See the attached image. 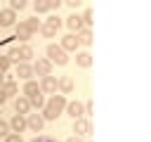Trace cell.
Here are the masks:
<instances>
[{"instance_id":"6da1fadb","label":"cell","mask_w":151,"mask_h":142,"mask_svg":"<svg viewBox=\"0 0 151 142\" xmlns=\"http://www.w3.org/2000/svg\"><path fill=\"white\" fill-rule=\"evenodd\" d=\"M64 109H66V97H64L61 92H54V95H50V99H45L42 118H45V121H54Z\"/></svg>"},{"instance_id":"7a4b0ae2","label":"cell","mask_w":151,"mask_h":142,"mask_svg":"<svg viewBox=\"0 0 151 142\" xmlns=\"http://www.w3.org/2000/svg\"><path fill=\"white\" fill-rule=\"evenodd\" d=\"M45 52H47V59H50L52 64H57V66H66V64H68V54H66V50H64L61 45L50 43Z\"/></svg>"},{"instance_id":"3957f363","label":"cell","mask_w":151,"mask_h":142,"mask_svg":"<svg viewBox=\"0 0 151 142\" xmlns=\"http://www.w3.org/2000/svg\"><path fill=\"white\" fill-rule=\"evenodd\" d=\"M33 54H35V52H33V47H31V45H21V47L12 50L7 57H9L12 62H31V59H33Z\"/></svg>"},{"instance_id":"277c9868","label":"cell","mask_w":151,"mask_h":142,"mask_svg":"<svg viewBox=\"0 0 151 142\" xmlns=\"http://www.w3.org/2000/svg\"><path fill=\"white\" fill-rule=\"evenodd\" d=\"M90 133H92V123H90V118H87V116H80V118H76V121H73V135L87 137Z\"/></svg>"},{"instance_id":"5b68a950","label":"cell","mask_w":151,"mask_h":142,"mask_svg":"<svg viewBox=\"0 0 151 142\" xmlns=\"http://www.w3.org/2000/svg\"><path fill=\"white\" fill-rule=\"evenodd\" d=\"M66 114L76 121V118H80V116H85V104L83 102H78V99H73V102H66Z\"/></svg>"},{"instance_id":"8992f818","label":"cell","mask_w":151,"mask_h":142,"mask_svg":"<svg viewBox=\"0 0 151 142\" xmlns=\"http://www.w3.org/2000/svg\"><path fill=\"white\" fill-rule=\"evenodd\" d=\"M42 125H45L42 114H26V128H31L33 133H40Z\"/></svg>"},{"instance_id":"52a82bcc","label":"cell","mask_w":151,"mask_h":142,"mask_svg":"<svg viewBox=\"0 0 151 142\" xmlns=\"http://www.w3.org/2000/svg\"><path fill=\"white\" fill-rule=\"evenodd\" d=\"M33 71H35L38 76H50V73H52V62H50L47 57H40V59L33 64Z\"/></svg>"},{"instance_id":"ba28073f","label":"cell","mask_w":151,"mask_h":142,"mask_svg":"<svg viewBox=\"0 0 151 142\" xmlns=\"http://www.w3.org/2000/svg\"><path fill=\"white\" fill-rule=\"evenodd\" d=\"M17 76L24 78V80H31V78L35 76L33 64H28V62H17Z\"/></svg>"},{"instance_id":"9c48e42d","label":"cell","mask_w":151,"mask_h":142,"mask_svg":"<svg viewBox=\"0 0 151 142\" xmlns=\"http://www.w3.org/2000/svg\"><path fill=\"white\" fill-rule=\"evenodd\" d=\"M40 90L47 92V95H54L57 92V78L50 73V76H40Z\"/></svg>"},{"instance_id":"30bf717a","label":"cell","mask_w":151,"mask_h":142,"mask_svg":"<svg viewBox=\"0 0 151 142\" xmlns=\"http://www.w3.org/2000/svg\"><path fill=\"white\" fill-rule=\"evenodd\" d=\"M78 45H80L78 33H68V36H64V38H61V47H64L66 52H76V50H78Z\"/></svg>"},{"instance_id":"8fae6325","label":"cell","mask_w":151,"mask_h":142,"mask_svg":"<svg viewBox=\"0 0 151 142\" xmlns=\"http://www.w3.org/2000/svg\"><path fill=\"white\" fill-rule=\"evenodd\" d=\"M57 92H61V95H71V92H73V78H71V76H61V78H57Z\"/></svg>"},{"instance_id":"7c38bea8","label":"cell","mask_w":151,"mask_h":142,"mask_svg":"<svg viewBox=\"0 0 151 142\" xmlns=\"http://www.w3.org/2000/svg\"><path fill=\"white\" fill-rule=\"evenodd\" d=\"M9 130L12 133H24L26 130V116L24 114H14L9 118Z\"/></svg>"},{"instance_id":"4fadbf2b","label":"cell","mask_w":151,"mask_h":142,"mask_svg":"<svg viewBox=\"0 0 151 142\" xmlns=\"http://www.w3.org/2000/svg\"><path fill=\"white\" fill-rule=\"evenodd\" d=\"M14 21H17V12L14 9H0V26L2 28H9V26H14Z\"/></svg>"},{"instance_id":"5bb4252c","label":"cell","mask_w":151,"mask_h":142,"mask_svg":"<svg viewBox=\"0 0 151 142\" xmlns=\"http://www.w3.org/2000/svg\"><path fill=\"white\" fill-rule=\"evenodd\" d=\"M14 111H17V114H24V116L31 111V102H28L26 95H17V99H14Z\"/></svg>"},{"instance_id":"9a60e30c","label":"cell","mask_w":151,"mask_h":142,"mask_svg":"<svg viewBox=\"0 0 151 142\" xmlns=\"http://www.w3.org/2000/svg\"><path fill=\"white\" fill-rule=\"evenodd\" d=\"M68 28H71V33H80L83 28H85V24H83V19L78 17V14H71V17H66V21H64Z\"/></svg>"},{"instance_id":"2e32d148","label":"cell","mask_w":151,"mask_h":142,"mask_svg":"<svg viewBox=\"0 0 151 142\" xmlns=\"http://www.w3.org/2000/svg\"><path fill=\"white\" fill-rule=\"evenodd\" d=\"M17 38H19V40H24V43H28V40L33 38V31L28 28V24H26V21H19V24H17Z\"/></svg>"},{"instance_id":"e0dca14e","label":"cell","mask_w":151,"mask_h":142,"mask_svg":"<svg viewBox=\"0 0 151 142\" xmlns=\"http://www.w3.org/2000/svg\"><path fill=\"white\" fill-rule=\"evenodd\" d=\"M76 64L80 69H90L92 66V54L90 52H76Z\"/></svg>"},{"instance_id":"ac0fdd59","label":"cell","mask_w":151,"mask_h":142,"mask_svg":"<svg viewBox=\"0 0 151 142\" xmlns=\"http://www.w3.org/2000/svg\"><path fill=\"white\" fill-rule=\"evenodd\" d=\"M35 92H42V90H40V83H35L33 78H31V80H26V83H24V95H26V97H31V95H35Z\"/></svg>"},{"instance_id":"d6986e66","label":"cell","mask_w":151,"mask_h":142,"mask_svg":"<svg viewBox=\"0 0 151 142\" xmlns=\"http://www.w3.org/2000/svg\"><path fill=\"white\" fill-rule=\"evenodd\" d=\"M2 90H5V95H7V97H9V95H17V83H14V78H12V76H5Z\"/></svg>"},{"instance_id":"ffe728a7","label":"cell","mask_w":151,"mask_h":142,"mask_svg":"<svg viewBox=\"0 0 151 142\" xmlns=\"http://www.w3.org/2000/svg\"><path fill=\"white\" fill-rule=\"evenodd\" d=\"M28 102H31V106H38V109H42V106H45V97H42V92L31 95V97H28Z\"/></svg>"},{"instance_id":"44dd1931","label":"cell","mask_w":151,"mask_h":142,"mask_svg":"<svg viewBox=\"0 0 151 142\" xmlns=\"http://www.w3.org/2000/svg\"><path fill=\"white\" fill-rule=\"evenodd\" d=\"M57 31H59V28H54V26H50V24H40V33H42L45 38H54Z\"/></svg>"},{"instance_id":"7402d4cb","label":"cell","mask_w":151,"mask_h":142,"mask_svg":"<svg viewBox=\"0 0 151 142\" xmlns=\"http://www.w3.org/2000/svg\"><path fill=\"white\" fill-rule=\"evenodd\" d=\"M78 40H80V45H90V43H92V31H90V28H83V31L78 33Z\"/></svg>"},{"instance_id":"603a6c76","label":"cell","mask_w":151,"mask_h":142,"mask_svg":"<svg viewBox=\"0 0 151 142\" xmlns=\"http://www.w3.org/2000/svg\"><path fill=\"white\" fill-rule=\"evenodd\" d=\"M33 9H35V14H45V12H50L47 0H35V2H33Z\"/></svg>"},{"instance_id":"cb8c5ba5","label":"cell","mask_w":151,"mask_h":142,"mask_svg":"<svg viewBox=\"0 0 151 142\" xmlns=\"http://www.w3.org/2000/svg\"><path fill=\"white\" fill-rule=\"evenodd\" d=\"M80 19H83V24H85V28H90V24H92V9L87 7L83 14H80Z\"/></svg>"},{"instance_id":"d4e9b609","label":"cell","mask_w":151,"mask_h":142,"mask_svg":"<svg viewBox=\"0 0 151 142\" xmlns=\"http://www.w3.org/2000/svg\"><path fill=\"white\" fill-rule=\"evenodd\" d=\"M45 24H50V26H54V28H59V26H61L64 21H61V19H59L57 14H50V17L45 19Z\"/></svg>"},{"instance_id":"484cf974","label":"cell","mask_w":151,"mask_h":142,"mask_svg":"<svg viewBox=\"0 0 151 142\" xmlns=\"http://www.w3.org/2000/svg\"><path fill=\"white\" fill-rule=\"evenodd\" d=\"M26 24H28V28L35 33V31H40V21H38V17H31V19H24Z\"/></svg>"},{"instance_id":"4316f807","label":"cell","mask_w":151,"mask_h":142,"mask_svg":"<svg viewBox=\"0 0 151 142\" xmlns=\"http://www.w3.org/2000/svg\"><path fill=\"white\" fill-rule=\"evenodd\" d=\"M9 133H12V130H9V123H7V121H2V118H0V137H2V140H5V137H7V135H9Z\"/></svg>"},{"instance_id":"83f0119b","label":"cell","mask_w":151,"mask_h":142,"mask_svg":"<svg viewBox=\"0 0 151 142\" xmlns=\"http://www.w3.org/2000/svg\"><path fill=\"white\" fill-rule=\"evenodd\" d=\"M24 7H26V0H9V9L17 12V9H24Z\"/></svg>"},{"instance_id":"f1b7e54d","label":"cell","mask_w":151,"mask_h":142,"mask_svg":"<svg viewBox=\"0 0 151 142\" xmlns=\"http://www.w3.org/2000/svg\"><path fill=\"white\" fill-rule=\"evenodd\" d=\"M9 66H12V59H9L7 54H5V57H0V71H7Z\"/></svg>"},{"instance_id":"f546056e","label":"cell","mask_w":151,"mask_h":142,"mask_svg":"<svg viewBox=\"0 0 151 142\" xmlns=\"http://www.w3.org/2000/svg\"><path fill=\"white\" fill-rule=\"evenodd\" d=\"M61 5H64V0H47V7H50V12H52V9H59Z\"/></svg>"},{"instance_id":"4dcf8cb0","label":"cell","mask_w":151,"mask_h":142,"mask_svg":"<svg viewBox=\"0 0 151 142\" xmlns=\"http://www.w3.org/2000/svg\"><path fill=\"white\" fill-rule=\"evenodd\" d=\"M5 142H24V140L19 137V133H9V135L5 137Z\"/></svg>"},{"instance_id":"1f68e13d","label":"cell","mask_w":151,"mask_h":142,"mask_svg":"<svg viewBox=\"0 0 151 142\" xmlns=\"http://www.w3.org/2000/svg\"><path fill=\"white\" fill-rule=\"evenodd\" d=\"M64 5H68L71 9H76V7H80V5H83V0H64Z\"/></svg>"},{"instance_id":"d6a6232c","label":"cell","mask_w":151,"mask_h":142,"mask_svg":"<svg viewBox=\"0 0 151 142\" xmlns=\"http://www.w3.org/2000/svg\"><path fill=\"white\" fill-rule=\"evenodd\" d=\"M33 142H57V140H54V137H47V135H38Z\"/></svg>"},{"instance_id":"836d02e7","label":"cell","mask_w":151,"mask_h":142,"mask_svg":"<svg viewBox=\"0 0 151 142\" xmlns=\"http://www.w3.org/2000/svg\"><path fill=\"white\" fill-rule=\"evenodd\" d=\"M90 114H92V102L87 99V102H85V116H90Z\"/></svg>"},{"instance_id":"e575fe53","label":"cell","mask_w":151,"mask_h":142,"mask_svg":"<svg viewBox=\"0 0 151 142\" xmlns=\"http://www.w3.org/2000/svg\"><path fill=\"white\" fill-rule=\"evenodd\" d=\"M5 102H7V95H5V90H2V88H0V106H2V104H5Z\"/></svg>"},{"instance_id":"d590c367","label":"cell","mask_w":151,"mask_h":142,"mask_svg":"<svg viewBox=\"0 0 151 142\" xmlns=\"http://www.w3.org/2000/svg\"><path fill=\"white\" fill-rule=\"evenodd\" d=\"M66 142H83V137H80V135H71Z\"/></svg>"},{"instance_id":"8d00e7d4","label":"cell","mask_w":151,"mask_h":142,"mask_svg":"<svg viewBox=\"0 0 151 142\" xmlns=\"http://www.w3.org/2000/svg\"><path fill=\"white\" fill-rule=\"evenodd\" d=\"M2 83H5V71H0V88H2Z\"/></svg>"}]
</instances>
